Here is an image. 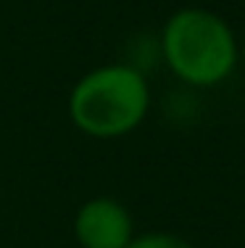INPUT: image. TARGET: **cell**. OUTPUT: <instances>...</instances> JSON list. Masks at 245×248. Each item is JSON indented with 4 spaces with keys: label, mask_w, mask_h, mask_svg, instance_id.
Masks as SVG:
<instances>
[{
    "label": "cell",
    "mask_w": 245,
    "mask_h": 248,
    "mask_svg": "<svg viewBox=\"0 0 245 248\" xmlns=\"http://www.w3.org/2000/svg\"><path fill=\"white\" fill-rule=\"evenodd\" d=\"M148 108V87L130 66L87 74L72 93V119L95 138H114L137 127Z\"/></svg>",
    "instance_id": "6da1fadb"
},
{
    "label": "cell",
    "mask_w": 245,
    "mask_h": 248,
    "mask_svg": "<svg viewBox=\"0 0 245 248\" xmlns=\"http://www.w3.org/2000/svg\"><path fill=\"white\" fill-rule=\"evenodd\" d=\"M169 66L192 85H214L235 63V40L224 21L206 11H179L163 32Z\"/></svg>",
    "instance_id": "7a4b0ae2"
},
{
    "label": "cell",
    "mask_w": 245,
    "mask_h": 248,
    "mask_svg": "<svg viewBox=\"0 0 245 248\" xmlns=\"http://www.w3.org/2000/svg\"><path fill=\"white\" fill-rule=\"evenodd\" d=\"M74 227L85 248H127L132 232L130 214L108 198H98L82 206Z\"/></svg>",
    "instance_id": "3957f363"
},
{
    "label": "cell",
    "mask_w": 245,
    "mask_h": 248,
    "mask_svg": "<svg viewBox=\"0 0 245 248\" xmlns=\"http://www.w3.org/2000/svg\"><path fill=\"white\" fill-rule=\"evenodd\" d=\"M127 248H190V246L179 238H172V235H145L135 243H127Z\"/></svg>",
    "instance_id": "277c9868"
}]
</instances>
